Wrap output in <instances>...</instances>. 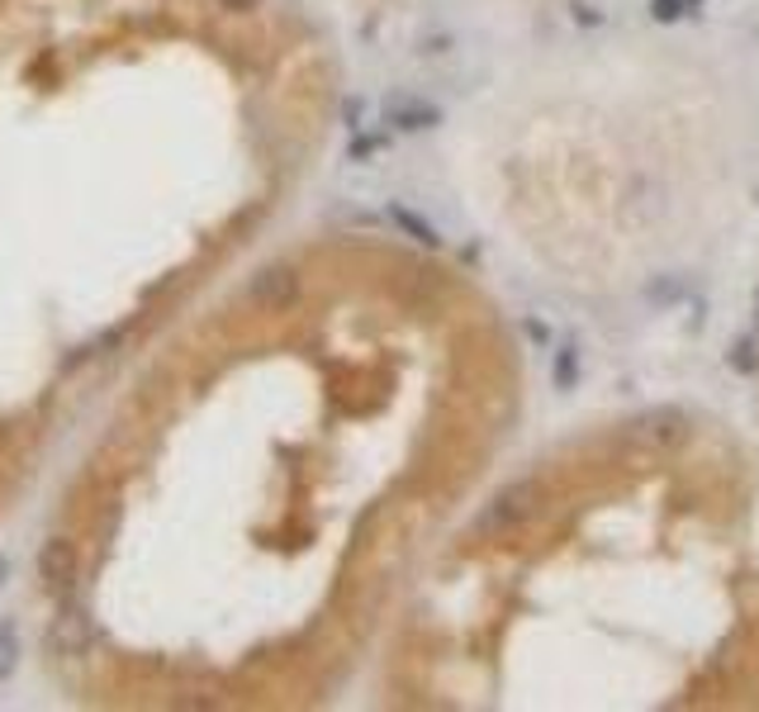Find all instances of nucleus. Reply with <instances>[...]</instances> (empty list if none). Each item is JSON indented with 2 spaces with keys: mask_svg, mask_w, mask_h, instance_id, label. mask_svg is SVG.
Wrapping results in <instances>:
<instances>
[{
  "mask_svg": "<svg viewBox=\"0 0 759 712\" xmlns=\"http://www.w3.org/2000/svg\"><path fill=\"white\" fill-rule=\"evenodd\" d=\"M157 394V618L176 703H313L494 480L522 352L423 242L347 233L248 280Z\"/></svg>",
  "mask_w": 759,
  "mask_h": 712,
  "instance_id": "1",
  "label": "nucleus"
},
{
  "mask_svg": "<svg viewBox=\"0 0 759 712\" xmlns=\"http://www.w3.org/2000/svg\"><path fill=\"white\" fill-rule=\"evenodd\" d=\"M394 708H759V451L641 409L490 480L380 641Z\"/></svg>",
  "mask_w": 759,
  "mask_h": 712,
  "instance_id": "2",
  "label": "nucleus"
}]
</instances>
